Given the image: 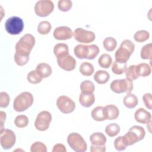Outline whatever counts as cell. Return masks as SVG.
<instances>
[{
    "instance_id": "obj_1",
    "label": "cell",
    "mask_w": 152,
    "mask_h": 152,
    "mask_svg": "<svg viewBox=\"0 0 152 152\" xmlns=\"http://www.w3.org/2000/svg\"><path fill=\"white\" fill-rule=\"evenodd\" d=\"M134 49L135 45L132 41L128 39L124 40L115 52V61L121 63H126Z\"/></svg>"
},
{
    "instance_id": "obj_2",
    "label": "cell",
    "mask_w": 152,
    "mask_h": 152,
    "mask_svg": "<svg viewBox=\"0 0 152 152\" xmlns=\"http://www.w3.org/2000/svg\"><path fill=\"white\" fill-rule=\"evenodd\" d=\"M35 45V39L31 34H26L22 36L15 45V53L20 55L30 56V53Z\"/></svg>"
},
{
    "instance_id": "obj_3",
    "label": "cell",
    "mask_w": 152,
    "mask_h": 152,
    "mask_svg": "<svg viewBox=\"0 0 152 152\" xmlns=\"http://www.w3.org/2000/svg\"><path fill=\"white\" fill-rule=\"evenodd\" d=\"M33 101L34 98L31 93L28 91L22 92L14 100V109L17 112H23L33 104Z\"/></svg>"
},
{
    "instance_id": "obj_4",
    "label": "cell",
    "mask_w": 152,
    "mask_h": 152,
    "mask_svg": "<svg viewBox=\"0 0 152 152\" xmlns=\"http://www.w3.org/2000/svg\"><path fill=\"white\" fill-rule=\"evenodd\" d=\"M67 142L70 147L76 152H84L87 149V144L83 137L77 132L69 134Z\"/></svg>"
},
{
    "instance_id": "obj_5",
    "label": "cell",
    "mask_w": 152,
    "mask_h": 152,
    "mask_svg": "<svg viewBox=\"0 0 152 152\" xmlns=\"http://www.w3.org/2000/svg\"><path fill=\"white\" fill-rule=\"evenodd\" d=\"M145 135V130L142 126L134 125L129 128L124 137L126 140L128 146H129L142 140L144 138Z\"/></svg>"
},
{
    "instance_id": "obj_6",
    "label": "cell",
    "mask_w": 152,
    "mask_h": 152,
    "mask_svg": "<svg viewBox=\"0 0 152 152\" xmlns=\"http://www.w3.org/2000/svg\"><path fill=\"white\" fill-rule=\"evenodd\" d=\"M5 28L8 33L12 35L20 34L24 28L23 20L17 16L8 18L5 23Z\"/></svg>"
},
{
    "instance_id": "obj_7",
    "label": "cell",
    "mask_w": 152,
    "mask_h": 152,
    "mask_svg": "<svg viewBox=\"0 0 152 152\" xmlns=\"http://www.w3.org/2000/svg\"><path fill=\"white\" fill-rule=\"evenodd\" d=\"M110 88L116 93H130L133 89L132 81L128 78L115 80L110 83Z\"/></svg>"
},
{
    "instance_id": "obj_8",
    "label": "cell",
    "mask_w": 152,
    "mask_h": 152,
    "mask_svg": "<svg viewBox=\"0 0 152 152\" xmlns=\"http://www.w3.org/2000/svg\"><path fill=\"white\" fill-rule=\"evenodd\" d=\"M54 10V4L50 0L38 1L34 5V12L39 17H46Z\"/></svg>"
},
{
    "instance_id": "obj_9",
    "label": "cell",
    "mask_w": 152,
    "mask_h": 152,
    "mask_svg": "<svg viewBox=\"0 0 152 152\" xmlns=\"http://www.w3.org/2000/svg\"><path fill=\"white\" fill-rule=\"evenodd\" d=\"M51 121V113L48 111L43 110L37 115L34 122V126L37 130L44 131L49 128Z\"/></svg>"
},
{
    "instance_id": "obj_10",
    "label": "cell",
    "mask_w": 152,
    "mask_h": 152,
    "mask_svg": "<svg viewBox=\"0 0 152 152\" xmlns=\"http://www.w3.org/2000/svg\"><path fill=\"white\" fill-rule=\"evenodd\" d=\"M16 136L14 132L9 129H3L0 131V142L5 150L11 148L15 143Z\"/></svg>"
},
{
    "instance_id": "obj_11",
    "label": "cell",
    "mask_w": 152,
    "mask_h": 152,
    "mask_svg": "<svg viewBox=\"0 0 152 152\" xmlns=\"http://www.w3.org/2000/svg\"><path fill=\"white\" fill-rule=\"evenodd\" d=\"M56 106L59 110L64 113L72 112L75 108V102L66 96H60L56 100Z\"/></svg>"
},
{
    "instance_id": "obj_12",
    "label": "cell",
    "mask_w": 152,
    "mask_h": 152,
    "mask_svg": "<svg viewBox=\"0 0 152 152\" xmlns=\"http://www.w3.org/2000/svg\"><path fill=\"white\" fill-rule=\"evenodd\" d=\"M73 36L77 42L84 43H91L93 42L96 38L94 32L84 30L80 27H78L74 30Z\"/></svg>"
},
{
    "instance_id": "obj_13",
    "label": "cell",
    "mask_w": 152,
    "mask_h": 152,
    "mask_svg": "<svg viewBox=\"0 0 152 152\" xmlns=\"http://www.w3.org/2000/svg\"><path fill=\"white\" fill-rule=\"evenodd\" d=\"M57 62L61 68L66 71L74 70L76 66L75 59L70 55H68L62 58H57Z\"/></svg>"
},
{
    "instance_id": "obj_14",
    "label": "cell",
    "mask_w": 152,
    "mask_h": 152,
    "mask_svg": "<svg viewBox=\"0 0 152 152\" xmlns=\"http://www.w3.org/2000/svg\"><path fill=\"white\" fill-rule=\"evenodd\" d=\"M53 34L55 39L65 40L70 39L73 36V32L69 27L59 26L54 30Z\"/></svg>"
},
{
    "instance_id": "obj_15",
    "label": "cell",
    "mask_w": 152,
    "mask_h": 152,
    "mask_svg": "<svg viewBox=\"0 0 152 152\" xmlns=\"http://www.w3.org/2000/svg\"><path fill=\"white\" fill-rule=\"evenodd\" d=\"M134 118L135 121L141 124H148L151 121V113L144 108L140 107L134 113Z\"/></svg>"
},
{
    "instance_id": "obj_16",
    "label": "cell",
    "mask_w": 152,
    "mask_h": 152,
    "mask_svg": "<svg viewBox=\"0 0 152 152\" xmlns=\"http://www.w3.org/2000/svg\"><path fill=\"white\" fill-rule=\"evenodd\" d=\"M74 52L76 57L79 59H87L89 53V46L79 44L75 46Z\"/></svg>"
},
{
    "instance_id": "obj_17",
    "label": "cell",
    "mask_w": 152,
    "mask_h": 152,
    "mask_svg": "<svg viewBox=\"0 0 152 152\" xmlns=\"http://www.w3.org/2000/svg\"><path fill=\"white\" fill-rule=\"evenodd\" d=\"M80 104L86 107H88L93 104L95 102V97L93 93H81L79 96Z\"/></svg>"
},
{
    "instance_id": "obj_18",
    "label": "cell",
    "mask_w": 152,
    "mask_h": 152,
    "mask_svg": "<svg viewBox=\"0 0 152 152\" xmlns=\"http://www.w3.org/2000/svg\"><path fill=\"white\" fill-rule=\"evenodd\" d=\"M53 52L56 58L64 57L69 55L68 46L65 43H57L53 48Z\"/></svg>"
},
{
    "instance_id": "obj_19",
    "label": "cell",
    "mask_w": 152,
    "mask_h": 152,
    "mask_svg": "<svg viewBox=\"0 0 152 152\" xmlns=\"http://www.w3.org/2000/svg\"><path fill=\"white\" fill-rule=\"evenodd\" d=\"M90 140L92 145H104L107 139L106 136L103 133L97 132L93 133L90 136Z\"/></svg>"
},
{
    "instance_id": "obj_20",
    "label": "cell",
    "mask_w": 152,
    "mask_h": 152,
    "mask_svg": "<svg viewBox=\"0 0 152 152\" xmlns=\"http://www.w3.org/2000/svg\"><path fill=\"white\" fill-rule=\"evenodd\" d=\"M106 112V119H116L119 114V110L118 107L114 104H108L104 107Z\"/></svg>"
},
{
    "instance_id": "obj_21",
    "label": "cell",
    "mask_w": 152,
    "mask_h": 152,
    "mask_svg": "<svg viewBox=\"0 0 152 152\" xmlns=\"http://www.w3.org/2000/svg\"><path fill=\"white\" fill-rule=\"evenodd\" d=\"M91 116L92 118L96 121L106 120L105 109L103 106H97L94 107L91 112Z\"/></svg>"
},
{
    "instance_id": "obj_22",
    "label": "cell",
    "mask_w": 152,
    "mask_h": 152,
    "mask_svg": "<svg viewBox=\"0 0 152 152\" xmlns=\"http://www.w3.org/2000/svg\"><path fill=\"white\" fill-rule=\"evenodd\" d=\"M124 104L129 109L134 108L138 103L137 97L132 93H127L123 99Z\"/></svg>"
},
{
    "instance_id": "obj_23",
    "label": "cell",
    "mask_w": 152,
    "mask_h": 152,
    "mask_svg": "<svg viewBox=\"0 0 152 152\" xmlns=\"http://www.w3.org/2000/svg\"><path fill=\"white\" fill-rule=\"evenodd\" d=\"M36 70L42 77V78H47L52 74V68L50 66L45 62L39 64L36 68Z\"/></svg>"
},
{
    "instance_id": "obj_24",
    "label": "cell",
    "mask_w": 152,
    "mask_h": 152,
    "mask_svg": "<svg viewBox=\"0 0 152 152\" xmlns=\"http://www.w3.org/2000/svg\"><path fill=\"white\" fill-rule=\"evenodd\" d=\"M110 78V75L107 71L104 70H98L94 75V80L100 84L106 83Z\"/></svg>"
},
{
    "instance_id": "obj_25",
    "label": "cell",
    "mask_w": 152,
    "mask_h": 152,
    "mask_svg": "<svg viewBox=\"0 0 152 152\" xmlns=\"http://www.w3.org/2000/svg\"><path fill=\"white\" fill-rule=\"evenodd\" d=\"M136 71L138 77H147L151 72L150 66L146 63H141L136 65Z\"/></svg>"
},
{
    "instance_id": "obj_26",
    "label": "cell",
    "mask_w": 152,
    "mask_h": 152,
    "mask_svg": "<svg viewBox=\"0 0 152 152\" xmlns=\"http://www.w3.org/2000/svg\"><path fill=\"white\" fill-rule=\"evenodd\" d=\"M80 73L84 76H90L94 72L93 65L88 62H83L79 68Z\"/></svg>"
},
{
    "instance_id": "obj_27",
    "label": "cell",
    "mask_w": 152,
    "mask_h": 152,
    "mask_svg": "<svg viewBox=\"0 0 152 152\" xmlns=\"http://www.w3.org/2000/svg\"><path fill=\"white\" fill-rule=\"evenodd\" d=\"M103 45L107 51L112 52L116 48L117 42L115 38L112 37H107L103 40Z\"/></svg>"
},
{
    "instance_id": "obj_28",
    "label": "cell",
    "mask_w": 152,
    "mask_h": 152,
    "mask_svg": "<svg viewBox=\"0 0 152 152\" xmlns=\"http://www.w3.org/2000/svg\"><path fill=\"white\" fill-rule=\"evenodd\" d=\"M112 62L111 56L107 53L102 54L98 59L99 65L104 68H108Z\"/></svg>"
},
{
    "instance_id": "obj_29",
    "label": "cell",
    "mask_w": 152,
    "mask_h": 152,
    "mask_svg": "<svg viewBox=\"0 0 152 152\" xmlns=\"http://www.w3.org/2000/svg\"><path fill=\"white\" fill-rule=\"evenodd\" d=\"M81 93H93L95 90L94 83L90 80H85L81 82L80 84Z\"/></svg>"
},
{
    "instance_id": "obj_30",
    "label": "cell",
    "mask_w": 152,
    "mask_h": 152,
    "mask_svg": "<svg viewBox=\"0 0 152 152\" xmlns=\"http://www.w3.org/2000/svg\"><path fill=\"white\" fill-rule=\"evenodd\" d=\"M120 132V126L116 123H112L107 125L105 128L106 134L110 137H113L118 134Z\"/></svg>"
},
{
    "instance_id": "obj_31",
    "label": "cell",
    "mask_w": 152,
    "mask_h": 152,
    "mask_svg": "<svg viewBox=\"0 0 152 152\" xmlns=\"http://www.w3.org/2000/svg\"><path fill=\"white\" fill-rule=\"evenodd\" d=\"M126 66V63H121L115 61L112 64V71L115 74L121 75L125 72Z\"/></svg>"
},
{
    "instance_id": "obj_32",
    "label": "cell",
    "mask_w": 152,
    "mask_h": 152,
    "mask_svg": "<svg viewBox=\"0 0 152 152\" xmlns=\"http://www.w3.org/2000/svg\"><path fill=\"white\" fill-rule=\"evenodd\" d=\"M27 79L31 84H37L42 81L43 78L36 70H32L28 73Z\"/></svg>"
},
{
    "instance_id": "obj_33",
    "label": "cell",
    "mask_w": 152,
    "mask_h": 152,
    "mask_svg": "<svg viewBox=\"0 0 152 152\" xmlns=\"http://www.w3.org/2000/svg\"><path fill=\"white\" fill-rule=\"evenodd\" d=\"M127 146V142L124 136H119L114 141V147L118 151H123Z\"/></svg>"
},
{
    "instance_id": "obj_34",
    "label": "cell",
    "mask_w": 152,
    "mask_h": 152,
    "mask_svg": "<svg viewBox=\"0 0 152 152\" xmlns=\"http://www.w3.org/2000/svg\"><path fill=\"white\" fill-rule=\"evenodd\" d=\"M51 24L48 21H42L39 23L37 26V31L40 34L45 35L48 34L51 30Z\"/></svg>"
},
{
    "instance_id": "obj_35",
    "label": "cell",
    "mask_w": 152,
    "mask_h": 152,
    "mask_svg": "<svg viewBox=\"0 0 152 152\" xmlns=\"http://www.w3.org/2000/svg\"><path fill=\"white\" fill-rule=\"evenodd\" d=\"M149 37V32L144 30L137 31L134 35V39L137 42H144L148 40Z\"/></svg>"
},
{
    "instance_id": "obj_36",
    "label": "cell",
    "mask_w": 152,
    "mask_h": 152,
    "mask_svg": "<svg viewBox=\"0 0 152 152\" xmlns=\"http://www.w3.org/2000/svg\"><path fill=\"white\" fill-rule=\"evenodd\" d=\"M152 52L151 43L145 45L141 50V58L142 59H151Z\"/></svg>"
},
{
    "instance_id": "obj_37",
    "label": "cell",
    "mask_w": 152,
    "mask_h": 152,
    "mask_svg": "<svg viewBox=\"0 0 152 152\" xmlns=\"http://www.w3.org/2000/svg\"><path fill=\"white\" fill-rule=\"evenodd\" d=\"M125 72L126 78L132 81L135 80L139 77L136 71V65H131L129 66L126 68Z\"/></svg>"
},
{
    "instance_id": "obj_38",
    "label": "cell",
    "mask_w": 152,
    "mask_h": 152,
    "mask_svg": "<svg viewBox=\"0 0 152 152\" xmlns=\"http://www.w3.org/2000/svg\"><path fill=\"white\" fill-rule=\"evenodd\" d=\"M28 124V119L24 115H20L16 116L14 120V124L18 128H24Z\"/></svg>"
},
{
    "instance_id": "obj_39",
    "label": "cell",
    "mask_w": 152,
    "mask_h": 152,
    "mask_svg": "<svg viewBox=\"0 0 152 152\" xmlns=\"http://www.w3.org/2000/svg\"><path fill=\"white\" fill-rule=\"evenodd\" d=\"M31 152H46L47 148L45 144L40 141H36L30 147Z\"/></svg>"
},
{
    "instance_id": "obj_40",
    "label": "cell",
    "mask_w": 152,
    "mask_h": 152,
    "mask_svg": "<svg viewBox=\"0 0 152 152\" xmlns=\"http://www.w3.org/2000/svg\"><path fill=\"white\" fill-rule=\"evenodd\" d=\"M72 2L69 0H59L58 2V7L60 11L66 12L72 7Z\"/></svg>"
},
{
    "instance_id": "obj_41",
    "label": "cell",
    "mask_w": 152,
    "mask_h": 152,
    "mask_svg": "<svg viewBox=\"0 0 152 152\" xmlns=\"http://www.w3.org/2000/svg\"><path fill=\"white\" fill-rule=\"evenodd\" d=\"M30 56H26V55H20L17 53H15L14 55V61L15 63L20 66H23L26 65L28 60H29V57Z\"/></svg>"
},
{
    "instance_id": "obj_42",
    "label": "cell",
    "mask_w": 152,
    "mask_h": 152,
    "mask_svg": "<svg viewBox=\"0 0 152 152\" xmlns=\"http://www.w3.org/2000/svg\"><path fill=\"white\" fill-rule=\"evenodd\" d=\"M10 101V97L8 94L4 91L0 93V106L1 107H6L8 106Z\"/></svg>"
},
{
    "instance_id": "obj_43",
    "label": "cell",
    "mask_w": 152,
    "mask_h": 152,
    "mask_svg": "<svg viewBox=\"0 0 152 152\" xmlns=\"http://www.w3.org/2000/svg\"><path fill=\"white\" fill-rule=\"evenodd\" d=\"M88 46H89V53H88V56L87 59H93L99 54V53L100 52L99 48L94 44H92V45H90Z\"/></svg>"
},
{
    "instance_id": "obj_44",
    "label": "cell",
    "mask_w": 152,
    "mask_h": 152,
    "mask_svg": "<svg viewBox=\"0 0 152 152\" xmlns=\"http://www.w3.org/2000/svg\"><path fill=\"white\" fill-rule=\"evenodd\" d=\"M142 100L146 107L148 109L151 110L152 109V103H151V93H145L142 96Z\"/></svg>"
},
{
    "instance_id": "obj_45",
    "label": "cell",
    "mask_w": 152,
    "mask_h": 152,
    "mask_svg": "<svg viewBox=\"0 0 152 152\" xmlns=\"http://www.w3.org/2000/svg\"><path fill=\"white\" fill-rule=\"evenodd\" d=\"M106 151V146L104 145H92L90 147L91 152H104Z\"/></svg>"
},
{
    "instance_id": "obj_46",
    "label": "cell",
    "mask_w": 152,
    "mask_h": 152,
    "mask_svg": "<svg viewBox=\"0 0 152 152\" xmlns=\"http://www.w3.org/2000/svg\"><path fill=\"white\" fill-rule=\"evenodd\" d=\"M53 152H65L66 151V149L65 147V145L62 144H56L52 150Z\"/></svg>"
},
{
    "instance_id": "obj_47",
    "label": "cell",
    "mask_w": 152,
    "mask_h": 152,
    "mask_svg": "<svg viewBox=\"0 0 152 152\" xmlns=\"http://www.w3.org/2000/svg\"><path fill=\"white\" fill-rule=\"evenodd\" d=\"M1 115V130L4 129V123L6 119V113L4 111L0 112Z\"/></svg>"
}]
</instances>
